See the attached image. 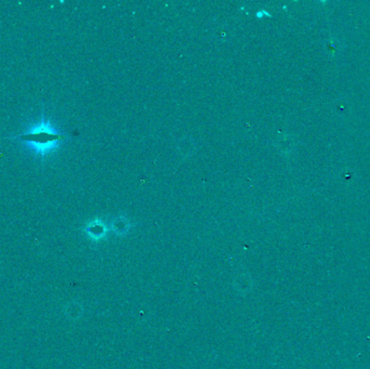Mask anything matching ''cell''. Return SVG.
<instances>
[{
    "mask_svg": "<svg viewBox=\"0 0 370 369\" xmlns=\"http://www.w3.org/2000/svg\"><path fill=\"white\" fill-rule=\"evenodd\" d=\"M17 139L27 143V144L35 148L37 154L43 156L54 146L55 143L64 140V136L56 132L48 123L42 120L38 126L18 135Z\"/></svg>",
    "mask_w": 370,
    "mask_h": 369,
    "instance_id": "1",
    "label": "cell"
}]
</instances>
